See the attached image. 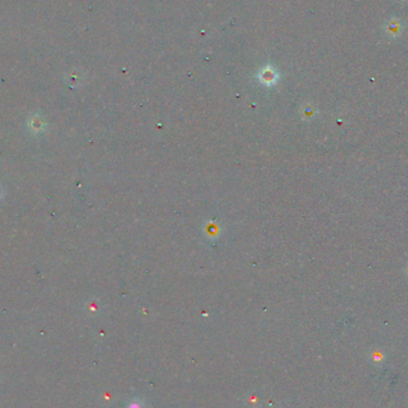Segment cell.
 Wrapping results in <instances>:
<instances>
[{
    "instance_id": "cell-1",
    "label": "cell",
    "mask_w": 408,
    "mask_h": 408,
    "mask_svg": "<svg viewBox=\"0 0 408 408\" xmlns=\"http://www.w3.org/2000/svg\"><path fill=\"white\" fill-rule=\"evenodd\" d=\"M370 359L373 360L374 364L381 365L383 364L384 360H386V355H384L383 351L381 350H373L370 353Z\"/></svg>"
},
{
    "instance_id": "cell-2",
    "label": "cell",
    "mask_w": 408,
    "mask_h": 408,
    "mask_svg": "<svg viewBox=\"0 0 408 408\" xmlns=\"http://www.w3.org/2000/svg\"><path fill=\"white\" fill-rule=\"evenodd\" d=\"M127 408H148L147 405L145 404L142 400H139V399H134V400H131V401L128 402V405H127Z\"/></svg>"
}]
</instances>
